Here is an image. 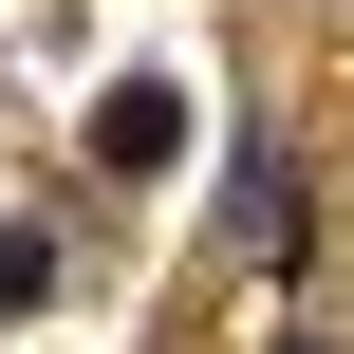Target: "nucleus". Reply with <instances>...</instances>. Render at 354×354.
Returning a JSON list of instances; mask_svg holds the SVG:
<instances>
[{
    "label": "nucleus",
    "instance_id": "nucleus-1",
    "mask_svg": "<svg viewBox=\"0 0 354 354\" xmlns=\"http://www.w3.org/2000/svg\"><path fill=\"white\" fill-rule=\"evenodd\" d=\"M168 149H187V93H168V75H131V93L93 112V168H168Z\"/></svg>",
    "mask_w": 354,
    "mask_h": 354
},
{
    "label": "nucleus",
    "instance_id": "nucleus-2",
    "mask_svg": "<svg viewBox=\"0 0 354 354\" xmlns=\"http://www.w3.org/2000/svg\"><path fill=\"white\" fill-rule=\"evenodd\" d=\"M19 299H56V243H37V224H0V317H19Z\"/></svg>",
    "mask_w": 354,
    "mask_h": 354
},
{
    "label": "nucleus",
    "instance_id": "nucleus-3",
    "mask_svg": "<svg viewBox=\"0 0 354 354\" xmlns=\"http://www.w3.org/2000/svg\"><path fill=\"white\" fill-rule=\"evenodd\" d=\"M299 354H317V336H299Z\"/></svg>",
    "mask_w": 354,
    "mask_h": 354
}]
</instances>
